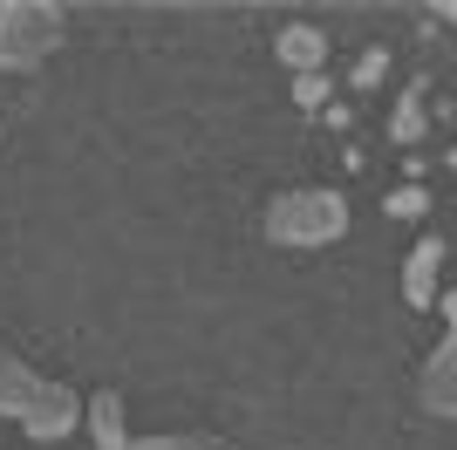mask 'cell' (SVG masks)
<instances>
[{
    "label": "cell",
    "instance_id": "6da1fadb",
    "mask_svg": "<svg viewBox=\"0 0 457 450\" xmlns=\"http://www.w3.org/2000/svg\"><path fill=\"white\" fill-rule=\"evenodd\" d=\"M0 416H14L35 444H62V437L82 423V396L69 389V382L35 375L21 355H7V348H0Z\"/></svg>",
    "mask_w": 457,
    "mask_h": 450
},
{
    "label": "cell",
    "instance_id": "7a4b0ae2",
    "mask_svg": "<svg viewBox=\"0 0 457 450\" xmlns=\"http://www.w3.org/2000/svg\"><path fill=\"white\" fill-rule=\"evenodd\" d=\"M348 232V198L328 185H301L267 198V239L273 246H335Z\"/></svg>",
    "mask_w": 457,
    "mask_h": 450
},
{
    "label": "cell",
    "instance_id": "3957f363",
    "mask_svg": "<svg viewBox=\"0 0 457 450\" xmlns=\"http://www.w3.org/2000/svg\"><path fill=\"white\" fill-rule=\"evenodd\" d=\"M62 7L55 0H0V69H41V62L62 48Z\"/></svg>",
    "mask_w": 457,
    "mask_h": 450
},
{
    "label": "cell",
    "instance_id": "277c9868",
    "mask_svg": "<svg viewBox=\"0 0 457 450\" xmlns=\"http://www.w3.org/2000/svg\"><path fill=\"white\" fill-rule=\"evenodd\" d=\"M417 396H423V410H430V416L457 423V348H451V341L430 348V362L417 369Z\"/></svg>",
    "mask_w": 457,
    "mask_h": 450
},
{
    "label": "cell",
    "instance_id": "5b68a950",
    "mask_svg": "<svg viewBox=\"0 0 457 450\" xmlns=\"http://www.w3.org/2000/svg\"><path fill=\"white\" fill-rule=\"evenodd\" d=\"M437 273H444V239H437V232H423V239L410 246V260H403V300L430 314V300H437Z\"/></svg>",
    "mask_w": 457,
    "mask_h": 450
},
{
    "label": "cell",
    "instance_id": "8992f818",
    "mask_svg": "<svg viewBox=\"0 0 457 450\" xmlns=\"http://www.w3.org/2000/svg\"><path fill=\"white\" fill-rule=\"evenodd\" d=\"M273 55H280L294 75H321V62H328V35H321V28H307V21H287L280 35H273Z\"/></svg>",
    "mask_w": 457,
    "mask_h": 450
},
{
    "label": "cell",
    "instance_id": "52a82bcc",
    "mask_svg": "<svg viewBox=\"0 0 457 450\" xmlns=\"http://www.w3.org/2000/svg\"><path fill=\"white\" fill-rule=\"evenodd\" d=\"M82 423H89L96 450H130V430H123V396H116V389H96L89 403H82Z\"/></svg>",
    "mask_w": 457,
    "mask_h": 450
},
{
    "label": "cell",
    "instance_id": "ba28073f",
    "mask_svg": "<svg viewBox=\"0 0 457 450\" xmlns=\"http://www.w3.org/2000/svg\"><path fill=\"white\" fill-rule=\"evenodd\" d=\"M423 130H430V82H410V89L396 96L389 137H396V144H423Z\"/></svg>",
    "mask_w": 457,
    "mask_h": 450
},
{
    "label": "cell",
    "instance_id": "9c48e42d",
    "mask_svg": "<svg viewBox=\"0 0 457 450\" xmlns=\"http://www.w3.org/2000/svg\"><path fill=\"white\" fill-rule=\"evenodd\" d=\"M130 450H239V444L212 430H164V437H130Z\"/></svg>",
    "mask_w": 457,
    "mask_h": 450
},
{
    "label": "cell",
    "instance_id": "30bf717a",
    "mask_svg": "<svg viewBox=\"0 0 457 450\" xmlns=\"http://www.w3.org/2000/svg\"><path fill=\"white\" fill-rule=\"evenodd\" d=\"M423 212H430V191L423 185H396L389 191V219H423Z\"/></svg>",
    "mask_w": 457,
    "mask_h": 450
},
{
    "label": "cell",
    "instance_id": "8fae6325",
    "mask_svg": "<svg viewBox=\"0 0 457 450\" xmlns=\"http://www.w3.org/2000/svg\"><path fill=\"white\" fill-rule=\"evenodd\" d=\"M382 75H389V55H382V48H362V55H355V69H348V82H355V89H376Z\"/></svg>",
    "mask_w": 457,
    "mask_h": 450
},
{
    "label": "cell",
    "instance_id": "7c38bea8",
    "mask_svg": "<svg viewBox=\"0 0 457 450\" xmlns=\"http://www.w3.org/2000/svg\"><path fill=\"white\" fill-rule=\"evenodd\" d=\"M328 75H294V103H301V110H328Z\"/></svg>",
    "mask_w": 457,
    "mask_h": 450
},
{
    "label": "cell",
    "instance_id": "4fadbf2b",
    "mask_svg": "<svg viewBox=\"0 0 457 450\" xmlns=\"http://www.w3.org/2000/svg\"><path fill=\"white\" fill-rule=\"evenodd\" d=\"M437 307H444V328H451V335H444V341H451V348H457V294H444Z\"/></svg>",
    "mask_w": 457,
    "mask_h": 450
},
{
    "label": "cell",
    "instance_id": "5bb4252c",
    "mask_svg": "<svg viewBox=\"0 0 457 450\" xmlns=\"http://www.w3.org/2000/svg\"><path fill=\"white\" fill-rule=\"evenodd\" d=\"M437 14H444V21H451V28H457V0H444V7H437Z\"/></svg>",
    "mask_w": 457,
    "mask_h": 450
},
{
    "label": "cell",
    "instance_id": "9a60e30c",
    "mask_svg": "<svg viewBox=\"0 0 457 450\" xmlns=\"http://www.w3.org/2000/svg\"><path fill=\"white\" fill-rule=\"evenodd\" d=\"M451 171H457V150H451Z\"/></svg>",
    "mask_w": 457,
    "mask_h": 450
}]
</instances>
